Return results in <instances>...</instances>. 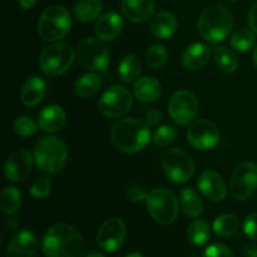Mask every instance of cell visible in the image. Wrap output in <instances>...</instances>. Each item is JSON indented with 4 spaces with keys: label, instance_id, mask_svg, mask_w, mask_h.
Returning <instances> with one entry per match:
<instances>
[{
    "label": "cell",
    "instance_id": "obj_24",
    "mask_svg": "<svg viewBox=\"0 0 257 257\" xmlns=\"http://www.w3.org/2000/svg\"><path fill=\"white\" fill-rule=\"evenodd\" d=\"M161 93H162L161 83L152 77L140 78L133 85V94L141 102H155L160 98Z\"/></svg>",
    "mask_w": 257,
    "mask_h": 257
},
{
    "label": "cell",
    "instance_id": "obj_2",
    "mask_svg": "<svg viewBox=\"0 0 257 257\" xmlns=\"http://www.w3.org/2000/svg\"><path fill=\"white\" fill-rule=\"evenodd\" d=\"M110 136L113 145L124 153L140 152L151 141L150 125L133 118L118 120Z\"/></svg>",
    "mask_w": 257,
    "mask_h": 257
},
{
    "label": "cell",
    "instance_id": "obj_21",
    "mask_svg": "<svg viewBox=\"0 0 257 257\" xmlns=\"http://www.w3.org/2000/svg\"><path fill=\"white\" fill-rule=\"evenodd\" d=\"M211 50L203 43H193L188 45L182 54V64L188 70H198L208 62Z\"/></svg>",
    "mask_w": 257,
    "mask_h": 257
},
{
    "label": "cell",
    "instance_id": "obj_47",
    "mask_svg": "<svg viewBox=\"0 0 257 257\" xmlns=\"http://www.w3.org/2000/svg\"><path fill=\"white\" fill-rule=\"evenodd\" d=\"M87 257H105V256H103L102 253H99V252H92V253H89Z\"/></svg>",
    "mask_w": 257,
    "mask_h": 257
},
{
    "label": "cell",
    "instance_id": "obj_32",
    "mask_svg": "<svg viewBox=\"0 0 257 257\" xmlns=\"http://www.w3.org/2000/svg\"><path fill=\"white\" fill-rule=\"evenodd\" d=\"M211 228L205 220H196L188 226L187 238L193 246H202L210 240Z\"/></svg>",
    "mask_w": 257,
    "mask_h": 257
},
{
    "label": "cell",
    "instance_id": "obj_23",
    "mask_svg": "<svg viewBox=\"0 0 257 257\" xmlns=\"http://www.w3.org/2000/svg\"><path fill=\"white\" fill-rule=\"evenodd\" d=\"M178 27L177 19L170 12H161L151 20V32L160 39H168L176 33Z\"/></svg>",
    "mask_w": 257,
    "mask_h": 257
},
{
    "label": "cell",
    "instance_id": "obj_40",
    "mask_svg": "<svg viewBox=\"0 0 257 257\" xmlns=\"http://www.w3.org/2000/svg\"><path fill=\"white\" fill-rule=\"evenodd\" d=\"M127 196L131 201H133V202H142L143 200H147L148 193L143 186L135 185L131 186V187L128 188Z\"/></svg>",
    "mask_w": 257,
    "mask_h": 257
},
{
    "label": "cell",
    "instance_id": "obj_35",
    "mask_svg": "<svg viewBox=\"0 0 257 257\" xmlns=\"http://www.w3.org/2000/svg\"><path fill=\"white\" fill-rule=\"evenodd\" d=\"M177 138V131L172 125H161L153 133V143L160 148L170 147Z\"/></svg>",
    "mask_w": 257,
    "mask_h": 257
},
{
    "label": "cell",
    "instance_id": "obj_7",
    "mask_svg": "<svg viewBox=\"0 0 257 257\" xmlns=\"http://www.w3.org/2000/svg\"><path fill=\"white\" fill-rule=\"evenodd\" d=\"M147 210L156 222L170 225L178 216V201L171 191L166 188H156L151 191L146 200Z\"/></svg>",
    "mask_w": 257,
    "mask_h": 257
},
{
    "label": "cell",
    "instance_id": "obj_25",
    "mask_svg": "<svg viewBox=\"0 0 257 257\" xmlns=\"http://www.w3.org/2000/svg\"><path fill=\"white\" fill-rule=\"evenodd\" d=\"M181 208L188 217L196 218L202 213L203 203L200 195L193 188L186 187L180 192Z\"/></svg>",
    "mask_w": 257,
    "mask_h": 257
},
{
    "label": "cell",
    "instance_id": "obj_30",
    "mask_svg": "<svg viewBox=\"0 0 257 257\" xmlns=\"http://www.w3.org/2000/svg\"><path fill=\"white\" fill-rule=\"evenodd\" d=\"M141 69H142V64H141L140 58L136 57L133 54L125 55L119 63V68H118V73H119L120 80L124 83H131L138 78Z\"/></svg>",
    "mask_w": 257,
    "mask_h": 257
},
{
    "label": "cell",
    "instance_id": "obj_31",
    "mask_svg": "<svg viewBox=\"0 0 257 257\" xmlns=\"http://www.w3.org/2000/svg\"><path fill=\"white\" fill-rule=\"evenodd\" d=\"M238 227H240V221L235 215H231V213L218 216L213 221V231L216 235L221 237H231L237 232Z\"/></svg>",
    "mask_w": 257,
    "mask_h": 257
},
{
    "label": "cell",
    "instance_id": "obj_13",
    "mask_svg": "<svg viewBox=\"0 0 257 257\" xmlns=\"http://www.w3.org/2000/svg\"><path fill=\"white\" fill-rule=\"evenodd\" d=\"M221 133L215 123L206 119L193 122L187 130V141L196 150L207 151L220 143Z\"/></svg>",
    "mask_w": 257,
    "mask_h": 257
},
{
    "label": "cell",
    "instance_id": "obj_34",
    "mask_svg": "<svg viewBox=\"0 0 257 257\" xmlns=\"http://www.w3.org/2000/svg\"><path fill=\"white\" fill-rule=\"evenodd\" d=\"M167 49L162 44H152L146 53V59H147L148 65H151L155 69L162 68L167 62Z\"/></svg>",
    "mask_w": 257,
    "mask_h": 257
},
{
    "label": "cell",
    "instance_id": "obj_4",
    "mask_svg": "<svg viewBox=\"0 0 257 257\" xmlns=\"http://www.w3.org/2000/svg\"><path fill=\"white\" fill-rule=\"evenodd\" d=\"M34 160L38 168L47 173H58L68 162L65 143L55 136H48L38 142L34 150Z\"/></svg>",
    "mask_w": 257,
    "mask_h": 257
},
{
    "label": "cell",
    "instance_id": "obj_26",
    "mask_svg": "<svg viewBox=\"0 0 257 257\" xmlns=\"http://www.w3.org/2000/svg\"><path fill=\"white\" fill-rule=\"evenodd\" d=\"M103 9L100 0H79L74 5L73 14L74 18L80 23H88L99 17Z\"/></svg>",
    "mask_w": 257,
    "mask_h": 257
},
{
    "label": "cell",
    "instance_id": "obj_17",
    "mask_svg": "<svg viewBox=\"0 0 257 257\" xmlns=\"http://www.w3.org/2000/svg\"><path fill=\"white\" fill-rule=\"evenodd\" d=\"M39 248L38 237L32 231H20L10 240L7 257H34Z\"/></svg>",
    "mask_w": 257,
    "mask_h": 257
},
{
    "label": "cell",
    "instance_id": "obj_15",
    "mask_svg": "<svg viewBox=\"0 0 257 257\" xmlns=\"http://www.w3.org/2000/svg\"><path fill=\"white\" fill-rule=\"evenodd\" d=\"M33 156L27 150H17L9 156L4 166L5 177L12 182H22L30 175Z\"/></svg>",
    "mask_w": 257,
    "mask_h": 257
},
{
    "label": "cell",
    "instance_id": "obj_41",
    "mask_svg": "<svg viewBox=\"0 0 257 257\" xmlns=\"http://www.w3.org/2000/svg\"><path fill=\"white\" fill-rule=\"evenodd\" d=\"M161 120H162V113L157 109L151 110V112H148L147 115H146V123H147L150 127L151 125H157Z\"/></svg>",
    "mask_w": 257,
    "mask_h": 257
},
{
    "label": "cell",
    "instance_id": "obj_9",
    "mask_svg": "<svg viewBox=\"0 0 257 257\" xmlns=\"http://www.w3.org/2000/svg\"><path fill=\"white\" fill-rule=\"evenodd\" d=\"M77 59L83 68L88 70H103L107 68L110 53L103 40L95 38H85L78 44Z\"/></svg>",
    "mask_w": 257,
    "mask_h": 257
},
{
    "label": "cell",
    "instance_id": "obj_38",
    "mask_svg": "<svg viewBox=\"0 0 257 257\" xmlns=\"http://www.w3.org/2000/svg\"><path fill=\"white\" fill-rule=\"evenodd\" d=\"M203 257H233V252L223 243H213L206 248Z\"/></svg>",
    "mask_w": 257,
    "mask_h": 257
},
{
    "label": "cell",
    "instance_id": "obj_12",
    "mask_svg": "<svg viewBox=\"0 0 257 257\" xmlns=\"http://www.w3.org/2000/svg\"><path fill=\"white\" fill-rule=\"evenodd\" d=\"M257 188V165L245 162L237 166L231 177V193L237 201H245Z\"/></svg>",
    "mask_w": 257,
    "mask_h": 257
},
{
    "label": "cell",
    "instance_id": "obj_48",
    "mask_svg": "<svg viewBox=\"0 0 257 257\" xmlns=\"http://www.w3.org/2000/svg\"><path fill=\"white\" fill-rule=\"evenodd\" d=\"M125 257H143L141 255L140 252H133V253H130V255H127Z\"/></svg>",
    "mask_w": 257,
    "mask_h": 257
},
{
    "label": "cell",
    "instance_id": "obj_44",
    "mask_svg": "<svg viewBox=\"0 0 257 257\" xmlns=\"http://www.w3.org/2000/svg\"><path fill=\"white\" fill-rule=\"evenodd\" d=\"M18 226V220L15 217H13V216H9V217L7 218V227L9 228V230H15Z\"/></svg>",
    "mask_w": 257,
    "mask_h": 257
},
{
    "label": "cell",
    "instance_id": "obj_5",
    "mask_svg": "<svg viewBox=\"0 0 257 257\" xmlns=\"http://www.w3.org/2000/svg\"><path fill=\"white\" fill-rule=\"evenodd\" d=\"M77 53L72 45L65 43H54L44 48L39 58L42 72L47 77L55 78L64 74L74 63Z\"/></svg>",
    "mask_w": 257,
    "mask_h": 257
},
{
    "label": "cell",
    "instance_id": "obj_43",
    "mask_svg": "<svg viewBox=\"0 0 257 257\" xmlns=\"http://www.w3.org/2000/svg\"><path fill=\"white\" fill-rule=\"evenodd\" d=\"M37 3H38V0H19V5L25 10L34 8Z\"/></svg>",
    "mask_w": 257,
    "mask_h": 257
},
{
    "label": "cell",
    "instance_id": "obj_6",
    "mask_svg": "<svg viewBox=\"0 0 257 257\" xmlns=\"http://www.w3.org/2000/svg\"><path fill=\"white\" fill-rule=\"evenodd\" d=\"M70 27L69 12L60 5H50L40 15L38 32L45 42H58L69 33Z\"/></svg>",
    "mask_w": 257,
    "mask_h": 257
},
{
    "label": "cell",
    "instance_id": "obj_29",
    "mask_svg": "<svg viewBox=\"0 0 257 257\" xmlns=\"http://www.w3.org/2000/svg\"><path fill=\"white\" fill-rule=\"evenodd\" d=\"M215 62L218 69L225 74H232L238 67L237 55L227 47H217L215 50Z\"/></svg>",
    "mask_w": 257,
    "mask_h": 257
},
{
    "label": "cell",
    "instance_id": "obj_16",
    "mask_svg": "<svg viewBox=\"0 0 257 257\" xmlns=\"http://www.w3.org/2000/svg\"><path fill=\"white\" fill-rule=\"evenodd\" d=\"M198 188L201 193L213 202L223 201L227 196L226 182L220 173L215 171H206L198 178Z\"/></svg>",
    "mask_w": 257,
    "mask_h": 257
},
{
    "label": "cell",
    "instance_id": "obj_1",
    "mask_svg": "<svg viewBox=\"0 0 257 257\" xmlns=\"http://www.w3.org/2000/svg\"><path fill=\"white\" fill-rule=\"evenodd\" d=\"M42 248L47 257H83L85 242L77 228L68 223H58L47 231Z\"/></svg>",
    "mask_w": 257,
    "mask_h": 257
},
{
    "label": "cell",
    "instance_id": "obj_46",
    "mask_svg": "<svg viewBox=\"0 0 257 257\" xmlns=\"http://www.w3.org/2000/svg\"><path fill=\"white\" fill-rule=\"evenodd\" d=\"M252 59H253V64H255V67L257 68V45H256L255 50H253V55H252Z\"/></svg>",
    "mask_w": 257,
    "mask_h": 257
},
{
    "label": "cell",
    "instance_id": "obj_22",
    "mask_svg": "<svg viewBox=\"0 0 257 257\" xmlns=\"http://www.w3.org/2000/svg\"><path fill=\"white\" fill-rule=\"evenodd\" d=\"M65 120H67V117H65L63 108L55 104L45 107L39 113V118H38L39 127L44 132L49 133H54L62 130L65 124Z\"/></svg>",
    "mask_w": 257,
    "mask_h": 257
},
{
    "label": "cell",
    "instance_id": "obj_36",
    "mask_svg": "<svg viewBox=\"0 0 257 257\" xmlns=\"http://www.w3.org/2000/svg\"><path fill=\"white\" fill-rule=\"evenodd\" d=\"M14 131L22 137H30L37 133L38 125L28 115H20L14 120Z\"/></svg>",
    "mask_w": 257,
    "mask_h": 257
},
{
    "label": "cell",
    "instance_id": "obj_50",
    "mask_svg": "<svg viewBox=\"0 0 257 257\" xmlns=\"http://www.w3.org/2000/svg\"><path fill=\"white\" fill-rule=\"evenodd\" d=\"M193 257H196V256H193Z\"/></svg>",
    "mask_w": 257,
    "mask_h": 257
},
{
    "label": "cell",
    "instance_id": "obj_42",
    "mask_svg": "<svg viewBox=\"0 0 257 257\" xmlns=\"http://www.w3.org/2000/svg\"><path fill=\"white\" fill-rule=\"evenodd\" d=\"M248 23H250V27L252 29V32L257 34V0L253 3L250 13H248Z\"/></svg>",
    "mask_w": 257,
    "mask_h": 257
},
{
    "label": "cell",
    "instance_id": "obj_45",
    "mask_svg": "<svg viewBox=\"0 0 257 257\" xmlns=\"http://www.w3.org/2000/svg\"><path fill=\"white\" fill-rule=\"evenodd\" d=\"M246 255L248 257H257V246H248V247L246 248Z\"/></svg>",
    "mask_w": 257,
    "mask_h": 257
},
{
    "label": "cell",
    "instance_id": "obj_10",
    "mask_svg": "<svg viewBox=\"0 0 257 257\" xmlns=\"http://www.w3.org/2000/svg\"><path fill=\"white\" fill-rule=\"evenodd\" d=\"M133 105V97L130 90L119 84H114L103 93L98 103L99 112L104 117L119 118L127 114Z\"/></svg>",
    "mask_w": 257,
    "mask_h": 257
},
{
    "label": "cell",
    "instance_id": "obj_19",
    "mask_svg": "<svg viewBox=\"0 0 257 257\" xmlns=\"http://www.w3.org/2000/svg\"><path fill=\"white\" fill-rule=\"evenodd\" d=\"M120 9L124 17L133 23H145L155 13L153 0H122Z\"/></svg>",
    "mask_w": 257,
    "mask_h": 257
},
{
    "label": "cell",
    "instance_id": "obj_11",
    "mask_svg": "<svg viewBox=\"0 0 257 257\" xmlns=\"http://www.w3.org/2000/svg\"><path fill=\"white\" fill-rule=\"evenodd\" d=\"M168 113L177 124H188L198 113L197 98L187 89L177 90L168 103Z\"/></svg>",
    "mask_w": 257,
    "mask_h": 257
},
{
    "label": "cell",
    "instance_id": "obj_39",
    "mask_svg": "<svg viewBox=\"0 0 257 257\" xmlns=\"http://www.w3.org/2000/svg\"><path fill=\"white\" fill-rule=\"evenodd\" d=\"M243 232L248 238L257 241V213L247 216L243 222Z\"/></svg>",
    "mask_w": 257,
    "mask_h": 257
},
{
    "label": "cell",
    "instance_id": "obj_14",
    "mask_svg": "<svg viewBox=\"0 0 257 257\" xmlns=\"http://www.w3.org/2000/svg\"><path fill=\"white\" fill-rule=\"evenodd\" d=\"M125 225L120 218L110 217L102 223L97 233V243L103 251L114 252L124 243Z\"/></svg>",
    "mask_w": 257,
    "mask_h": 257
},
{
    "label": "cell",
    "instance_id": "obj_33",
    "mask_svg": "<svg viewBox=\"0 0 257 257\" xmlns=\"http://www.w3.org/2000/svg\"><path fill=\"white\" fill-rule=\"evenodd\" d=\"M231 47L235 50L245 53L255 44V34L248 29H238L231 35Z\"/></svg>",
    "mask_w": 257,
    "mask_h": 257
},
{
    "label": "cell",
    "instance_id": "obj_28",
    "mask_svg": "<svg viewBox=\"0 0 257 257\" xmlns=\"http://www.w3.org/2000/svg\"><path fill=\"white\" fill-rule=\"evenodd\" d=\"M23 203V197L17 187L8 186L2 191L0 195V207L7 215H14L20 210Z\"/></svg>",
    "mask_w": 257,
    "mask_h": 257
},
{
    "label": "cell",
    "instance_id": "obj_49",
    "mask_svg": "<svg viewBox=\"0 0 257 257\" xmlns=\"http://www.w3.org/2000/svg\"><path fill=\"white\" fill-rule=\"evenodd\" d=\"M227 2H236V0H227Z\"/></svg>",
    "mask_w": 257,
    "mask_h": 257
},
{
    "label": "cell",
    "instance_id": "obj_20",
    "mask_svg": "<svg viewBox=\"0 0 257 257\" xmlns=\"http://www.w3.org/2000/svg\"><path fill=\"white\" fill-rule=\"evenodd\" d=\"M47 93V84L38 75L28 78L20 90V100L27 107H35L39 104Z\"/></svg>",
    "mask_w": 257,
    "mask_h": 257
},
{
    "label": "cell",
    "instance_id": "obj_27",
    "mask_svg": "<svg viewBox=\"0 0 257 257\" xmlns=\"http://www.w3.org/2000/svg\"><path fill=\"white\" fill-rule=\"evenodd\" d=\"M102 78L95 73H88L82 75L75 82V93L82 98H90L97 94L102 88Z\"/></svg>",
    "mask_w": 257,
    "mask_h": 257
},
{
    "label": "cell",
    "instance_id": "obj_37",
    "mask_svg": "<svg viewBox=\"0 0 257 257\" xmlns=\"http://www.w3.org/2000/svg\"><path fill=\"white\" fill-rule=\"evenodd\" d=\"M50 187H52V183H50V180L45 176H42V177L38 178L34 183L30 187V195L34 198H38V200H42V198H45L50 192Z\"/></svg>",
    "mask_w": 257,
    "mask_h": 257
},
{
    "label": "cell",
    "instance_id": "obj_8",
    "mask_svg": "<svg viewBox=\"0 0 257 257\" xmlns=\"http://www.w3.org/2000/svg\"><path fill=\"white\" fill-rule=\"evenodd\" d=\"M161 163L168 180L176 185L188 182L195 173L192 158L180 148H167L163 152Z\"/></svg>",
    "mask_w": 257,
    "mask_h": 257
},
{
    "label": "cell",
    "instance_id": "obj_18",
    "mask_svg": "<svg viewBox=\"0 0 257 257\" xmlns=\"http://www.w3.org/2000/svg\"><path fill=\"white\" fill-rule=\"evenodd\" d=\"M95 35L103 42L114 40L123 30V20L115 12H108L100 15L95 23Z\"/></svg>",
    "mask_w": 257,
    "mask_h": 257
},
{
    "label": "cell",
    "instance_id": "obj_3",
    "mask_svg": "<svg viewBox=\"0 0 257 257\" xmlns=\"http://www.w3.org/2000/svg\"><path fill=\"white\" fill-rule=\"evenodd\" d=\"M233 23V15L227 8L221 4H213L201 13L197 29L205 40L220 43L230 35Z\"/></svg>",
    "mask_w": 257,
    "mask_h": 257
}]
</instances>
